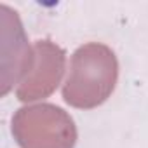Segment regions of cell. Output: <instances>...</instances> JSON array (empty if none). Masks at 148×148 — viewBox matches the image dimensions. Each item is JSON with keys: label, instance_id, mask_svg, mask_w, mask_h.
I'll list each match as a JSON object with an SVG mask.
<instances>
[{"label": "cell", "instance_id": "3", "mask_svg": "<svg viewBox=\"0 0 148 148\" xmlns=\"http://www.w3.org/2000/svg\"><path fill=\"white\" fill-rule=\"evenodd\" d=\"M23 79L16 89V98L21 103H32L49 98L64 75L66 52L52 40H37Z\"/></svg>", "mask_w": 148, "mask_h": 148}, {"label": "cell", "instance_id": "2", "mask_svg": "<svg viewBox=\"0 0 148 148\" xmlns=\"http://www.w3.org/2000/svg\"><path fill=\"white\" fill-rule=\"evenodd\" d=\"M19 148H75L77 125L68 112L52 103L21 106L11 120Z\"/></svg>", "mask_w": 148, "mask_h": 148}, {"label": "cell", "instance_id": "1", "mask_svg": "<svg viewBox=\"0 0 148 148\" xmlns=\"http://www.w3.org/2000/svg\"><path fill=\"white\" fill-rule=\"evenodd\" d=\"M119 61L115 52L99 42L80 45L71 54L70 71L63 84V99L80 110L103 105L117 87Z\"/></svg>", "mask_w": 148, "mask_h": 148}]
</instances>
